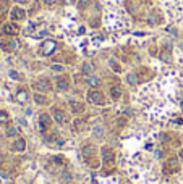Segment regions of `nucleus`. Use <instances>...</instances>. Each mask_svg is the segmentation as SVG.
<instances>
[{
	"mask_svg": "<svg viewBox=\"0 0 183 184\" xmlns=\"http://www.w3.org/2000/svg\"><path fill=\"white\" fill-rule=\"evenodd\" d=\"M126 118L125 116H120V118H117V128H125L126 126Z\"/></svg>",
	"mask_w": 183,
	"mask_h": 184,
	"instance_id": "30",
	"label": "nucleus"
},
{
	"mask_svg": "<svg viewBox=\"0 0 183 184\" xmlns=\"http://www.w3.org/2000/svg\"><path fill=\"white\" fill-rule=\"evenodd\" d=\"M16 100H18V102H21V103H25V102L28 100V91H26V89H20V91H18V94H16Z\"/></svg>",
	"mask_w": 183,
	"mask_h": 184,
	"instance_id": "21",
	"label": "nucleus"
},
{
	"mask_svg": "<svg viewBox=\"0 0 183 184\" xmlns=\"http://www.w3.org/2000/svg\"><path fill=\"white\" fill-rule=\"evenodd\" d=\"M101 157H102V162L105 165H112L115 162V150L109 147V145H104L101 149Z\"/></svg>",
	"mask_w": 183,
	"mask_h": 184,
	"instance_id": "5",
	"label": "nucleus"
},
{
	"mask_svg": "<svg viewBox=\"0 0 183 184\" xmlns=\"http://www.w3.org/2000/svg\"><path fill=\"white\" fill-rule=\"evenodd\" d=\"M70 110H72L73 115H81L86 110V105H84L83 102H78V100H70Z\"/></svg>",
	"mask_w": 183,
	"mask_h": 184,
	"instance_id": "12",
	"label": "nucleus"
},
{
	"mask_svg": "<svg viewBox=\"0 0 183 184\" xmlns=\"http://www.w3.org/2000/svg\"><path fill=\"white\" fill-rule=\"evenodd\" d=\"M178 169H180V160H178L177 157L167 158L165 163H164V166H162L164 174H175Z\"/></svg>",
	"mask_w": 183,
	"mask_h": 184,
	"instance_id": "3",
	"label": "nucleus"
},
{
	"mask_svg": "<svg viewBox=\"0 0 183 184\" xmlns=\"http://www.w3.org/2000/svg\"><path fill=\"white\" fill-rule=\"evenodd\" d=\"M148 23H149L151 26L161 24V23H162V15H161L159 11H156V10L151 11V13H149V16H148Z\"/></svg>",
	"mask_w": 183,
	"mask_h": 184,
	"instance_id": "15",
	"label": "nucleus"
},
{
	"mask_svg": "<svg viewBox=\"0 0 183 184\" xmlns=\"http://www.w3.org/2000/svg\"><path fill=\"white\" fill-rule=\"evenodd\" d=\"M143 2H146V3H149V2H152V0H143Z\"/></svg>",
	"mask_w": 183,
	"mask_h": 184,
	"instance_id": "37",
	"label": "nucleus"
},
{
	"mask_svg": "<svg viewBox=\"0 0 183 184\" xmlns=\"http://www.w3.org/2000/svg\"><path fill=\"white\" fill-rule=\"evenodd\" d=\"M10 18H12V21H23L26 18V11L23 10L21 7H13L12 10H10Z\"/></svg>",
	"mask_w": 183,
	"mask_h": 184,
	"instance_id": "11",
	"label": "nucleus"
},
{
	"mask_svg": "<svg viewBox=\"0 0 183 184\" xmlns=\"http://www.w3.org/2000/svg\"><path fill=\"white\" fill-rule=\"evenodd\" d=\"M126 82H128V84H131V86H136V84L139 82L138 74H136V73H131V74H128V76H126Z\"/></svg>",
	"mask_w": 183,
	"mask_h": 184,
	"instance_id": "22",
	"label": "nucleus"
},
{
	"mask_svg": "<svg viewBox=\"0 0 183 184\" xmlns=\"http://www.w3.org/2000/svg\"><path fill=\"white\" fill-rule=\"evenodd\" d=\"M10 121V115L7 110H0V124H7Z\"/></svg>",
	"mask_w": 183,
	"mask_h": 184,
	"instance_id": "23",
	"label": "nucleus"
},
{
	"mask_svg": "<svg viewBox=\"0 0 183 184\" xmlns=\"http://www.w3.org/2000/svg\"><path fill=\"white\" fill-rule=\"evenodd\" d=\"M37 128H39V133H42V134L49 133L50 128H52V116L45 111L41 113L39 120H37Z\"/></svg>",
	"mask_w": 183,
	"mask_h": 184,
	"instance_id": "2",
	"label": "nucleus"
},
{
	"mask_svg": "<svg viewBox=\"0 0 183 184\" xmlns=\"http://www.w3.org/2000/svg\"><path fill=\"white\" fill-rule=\"evenodd\" d=\"M81 155H83L86 160L94 158V155H96V145L91 144V142H86V144L81 147Z\"/></svg>",
	"mask_w": 183,
	"mask_h": 184,
	"instance_id": "10",
	"label": "nucleus"
},
{
	"mask_svg": "<svg viewBox=\"0 0 183 184\" xmlns=\"http://www.w3.org/2000/svg\"><path fill=\"white\" fill-rule=\"evenodd\" d=\"M91 0H78V8L79 10H86V8L91 7Z\"/></svg>",
	"mask_w": 183,
	"mask_h": 184,
	"instance_id": "26",
	"label": "nucleus"
},
{
	"mask_svg": "<svg viewBox=\"0 0 183 184\" xmlns=\"http://www.w3.org/2000/svg\"><path fill=\"white\" fill-rule=\"evenodd\" d=\"M55 50H57V42H55V40L49 39V40H44V42H42V45H41V53L44 55V56L52 55Z\"/></svg>",
	"mask_w": 183,
	"mask_h": 184,
	"instance_id": "6",
	"label": "nucleus"
},
{
	"mask_svg": "<svg viewBox=\"0 0 183 184\" xmlns=\"http://www.w3.org/2000/svg\"><path fill=\"white\" fill-rule=\"evenodd\" d=\"M88 100L91 102V103H94V105L97 107H105L107 105V97H105V94L99 91V89H89L88 91Z\"/></svg>",
	"mask_w": 183,
	"mask_h": 184,
	"instance_id": "1",
	"label": "nucleus"
},
{
	"mask_svg": "<svg viewBox=\"0 0 183 184\" xmlns=\"http://www.w3.org/2000/svg\"><path fill=\"white\" fill-rule=\"evenodd\" d=\"M5 134H7V137H18V128L16 126H8Z\"/></svg>",
	"mask_w": 183,
	"mask_h": 184,
	"instance_id": "24",
	"label": "nucleus"
},
{
	"mask_svg": "<svg viewBox=\"0 0 183 184\" xmlns=\"http://www.w3.org/2000/svg\"><path fill=\"white\" fill-rule=\"evenodd\" d=\"M86 128H88V121L84 120V118H76V120L73 121V129L76 131V133H83Z\"/></svg>",
	"mask_w": 183,
	"mask_h": 184,
	"instance_id": "17",
	"label": "nucleus"
},
{
	"mask_svg": "<svg viewBox=\"0 0 183 184\" xmlns=\"http://www.w3.org/2000/svg\"><path fill=\"white\" fill-rule=\"evenodd\" d=\"M161 58H162L164 61H168V58H170V50L164 49V50H162V53H161Z\"/></svg>",
	"mask_w": 183,
	"mask_h": 184,
	"instance_id": "31",
	"label": "nucleus"
},
{
	"mask_svg": "<svg viewBox=\"0 0 183 184\" xmlns=\"http://www.w3.org/2000/svg\"><path fill=\"white\" fill-rule=\"evenodd\" d=\"M10 78L12 79H20V74H18L16 71H10Z\"/></svg>",
	"mask_w": 183,
	"mask_h": 184,
	"instance_id": "33",
	"label": "nucleus"
},
{
	"mask_svg": "<svg viewBox=\"0 0 183 184\" xmlns=\"http://www.w3.org/2000/svg\"><path fill=\"white\" fill-rule=\"evenodd\" d=\"M86 82L89 84V87H92V89H96L97 86H99V79H97L96 76H88V81Z\"/></svg>",
	"mask_w": 183,
	"mask_h": 184,
	"instance_id": "25",
	"label": "nucleus"
},
{
	"mask_svg": "<svg viewBox=\"0 0 183 184\" xmlns=\"http://www.w3.org/2000/svg\"><path fill=\"white\" fill-rule=\"evenodd\" d=\"M92 71H94V68H92V65H91V63H84V65H83V73H84V74L91 76Z\"/></svg>",
	"mask_w": 183,
	"mask_h": 184,
	"instance_id": "28",
	"label": "nucleus"
},
{
	"mask_svg": "<svg viewBox=\"0 0 183 184\" xmlns=\"http://www.w3.org/2000/svg\"><path fill=\"white\" fill-rule=\"evenodd\" d=\"M3 163H5V157H3V155L2 153H0V166H2V165Z\"/></svg>",
	"mask_w": 183,
	"mask_h": 184,
	"instance_id": "35",
	"label": "nucleus"
},
{
	"mask_svg": "<svg viewBox=\"0 0 183 184\" xmlns=\"http://www.w3.org/2000/svg\"><path fill=\"white\" fill-rule=\"evenodd\" d=\"M0 49L7 53L18 49V40L16 39H0Z\"/></svg>",
	"mask_w": 183,
	"mask_h": 184,
	"instance_id": "9",
	"label": "nucleus"
},
{
	"mask_svg": "<svg viewBox=\"0 0 183 184\" xmlns=\"http://www.w3.org/2000/svg\"><path fill=\"white\" fill-rule=\"evenodd\" d=\"M55 86H57V89H58V91H62V92L68 91V89H70V78L68 76H60V78H57Z\"/></svg>",
	"mask_w": 183,
	"mask_h": 184,
	"instance_id": "13",
	"label": "nucleus"
},
{
	"mask_svg": "<svg viewBox=\"0 0 183 184\" xmlns=\"http://www.w3.org/2000/svg\"><path fill=\"white\" fill-rule=\"evenodd\" d=\"M18 32H20V26H18L15 21L7 23V24H3V27H2V34L7 36V37H13V36H16Z\"/></svg>",
	"mask_w": 183,
	"mask_h": 184,
	"instance_id": "8",
	"label": "nucleus"
},
{
	"mask_svg": "<svg viewBox=\"0 0 183 184\" xmlns=\"http://www.w3.org/2000/svg\"><path fill=\"white\" fill-rule=\"evenodd\" d=\"M136 74H138L139 81H148V79H151V78H152V74H154V73H152L149 68L141 66V68L138 69V73H136Z\"/></svg>",
	"mask_w": 183,
	"mask_h": 184,
	"instance_id": "16",
	"label": "nucleus"
},
{
	"mask_svg": "<svg viewBox=\"0 0 183 184\" xmlns=\"http://www.w3.org/2000/svg\"><path fill=\"white\" fill-rule=\"evenodd\" d=\"M52 118L57 124H67L68 123V115L67 111L62 110V108H54L52 110Z\"/></svg>",
	"mask_w": 183,
	"mask_h": 184,
	"instance_id": "7",
	"label": "nucleus"
},
{
	"mask_svg": "<svg viewBox=\"0 0 183 184\" xmlns=\"http://www.w3.org/2000/svg\"><path fill=\"white\" fill-rule=\"evenodd\" d=\"M12 150H15V152H25L26 150V140L23 139V137H16L15 140H13V144H12Z\"/></svg>",
	"mask_w": 183,
	"mask_h": 184,
	"instance_id": "14",
	"label": "nucleus"
},
{
	"mask_svg": "<svg viewBox=\"0 0 183 184\" xmlns=\"http://www.w3.org/2000/svg\"><path fill=\"white\" fill-rule=\"evenodd\" d=\"M50 69L55 71V73H62V71H65V66H63V65H60V63H52Z\"/></svg>",
	"mask_w": 183,
	"mask_h": 184,
	"instance_id": "29",
	"label": "nucleus"
},
{
	"mask_svg": "<svg viewBox=\"0 0 183 184\" xmlns=\"http://www.w3.org/2000/svg\"><path fill=\"white\" fill-rule=\"evenodd\" d=\"M28 2H29V0H16V3H21V5H25Z\"/></svg>",
	"mask_w": 183,
	"mask_h": 184,
	"instance_id": "36",
	"label": "nucleus"
},
{
	"mask_svg": "<svg viewBox=\"0 0 183 184\" xmlns=\"http://www.w3.org/2000/svg\"><path fill=\"white\" fill-rule=\"evenodd\" d=\"M34 102L37 103V105H47V103H49V98L45 97L44 94L36 92V94H34Z\"/></svg>",
	"mask_w": 183,
	"mask_h": 184,
	"instance_id": "19",
	"label": "nucleus"
},
{
	"mask_svg": "<svg viewBox=\"0 0 183 184\" xmlns=\"http://www.w3.org/2000/svg\"><path fill=\"white\" fill-rule=\"evenodd\" d=\"M121 94H123V92H121V87H120V86H115V84H114V86H110L109 95H110L112 100H120V98H121Z\"/></svg>",
	"mask_w": 183,
	"mask_h": 184,
	"instance_id": "18",
	"label": "nucleus"
},
{
	"mask_svg": "<svg viewBox=\"0 0 183 184\" xmlns=\"http://www.w3.org/2000/svg\"><path fill=\"white\" fill-rule=\"evenodd\" d=\"M32 89H34L36 92L45 94V92H49L50 89H52V82H50V79H47V78L36 79V81L32 82Z\"/></svg>",
	"mask_w": 183,
	"mask_h": 184,
	"instance_id": "4",
	"label": "nucleus"
},
{
	"mask_svg": "<svg viewBox=\"0 0 183 184\" xmlns=\"http://www.w3.org/2000/svg\"><path fill=\"white\" fill-rule=\"evenodd\" d=\"M8 11V0H0V20H3Z\"/></svg>",
	"mask_w": 183,
	"mask_h": 184,
	"instance_id": "20",
	"label": "nucleus"
},
{
	"mask_svg": "<svg viewBox=\"0 0 183 184\" xmlns=\"http://www.w3.org/2000/svg\"><path fill=\"white\" fill-rule=\"evenodd\" d=\"M109 65H110L112 71H115V73H121V65H120V63H117L115 60H110V61H109Z\"/></svg>",
	"mask_w": 183,
	"mask_h": 184,
	"instance_id": "27",
	"label": "nucleus"
},
{
	"mask_svg": "<svg viewBox=\"0 0 183 184\" xmlns=\"http://www.w3.org/2000/svg\"><path fill=\"white\" fill-rule=\"evenodd\" d=\"M62 179H63V181H67V182H70V181H72V174H70L68 171H63L62 173Z\"/></svg>",
	"mask_w": 183,
	"mask_h": 184,
	"instance_id": "32",
	"label": "nucleus"
},
{
	"mask_svg": "<svg viewBox=\"0 0 183 184\" xmlns=\"http://www.w3.org/2000/svg\"><path fill=\"white\" fill-rule=\"evenodd\" d=\"M42 3H44V5H47V7H50L52 5V3H55V0H41Z\"/></svg>",
	"mask_w": 183,
	"mask_h": 184,
	"instance_id": "34",
	"label": "nucleus"
}]
</instances>
